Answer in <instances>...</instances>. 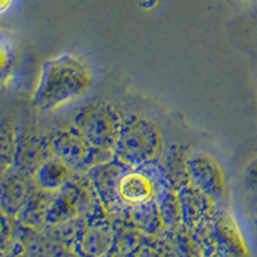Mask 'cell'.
Wrapping results in <instances>:
<instances>
[{"label":"cell","instance_id":"obj_1","mask_svg":"<svg viewBox=\"0 0 257 257\" xmlns=\"http://www.w3.org/2000/svg\"><path fill=\"white\" fill-rule=\"evenodd\" d=\"M93 84L90 64L77 54L62 53L41 66L32 103L40 111H57L88 95Z\"/></svg>","mask_w":257,"mask_h":257},{"label":"cell","instance_id":"obj_2","mask_svg":"<svg viewBox=\"0 0 257 257\" xmlns=\"http://www.w3.org/2000/svg\"><path fill=\"white\" fill-rule=\"evenodd\" d=\"M125 120L114 105L94 102L85 105L73 117V128L95 151H112L122 132Z\"/></svg>","mask_w":257,"mask_h":257},{"label":"cell","instance_id":"obj_3","mask_svg":"<svg viewBox=\"0 0 257 257\" xmlns=\"http://www.w3.org/2000/svg\"><path fill=\"white\" fill-rule=\"evenodd\" d=\"M161 144L162 133L157 123L135 114L123 122L113 153L121 164L138 167L155 158Z\"/></svg>","mask_w":257,"mask_h":257},{"label":"cell","instance_id":"obj_4","mask_svg":"<svg viewBox=\"0 0 257 257\" xmlns=\"http://www.w3.org/2000/svg\"><path fill=\"white\" fill-rule=\"evenodd\" d=\"M188 171L193 183L203 194L221 198L225 193L224 171L215 158L205 153H197L188 161Z\"/></svg>","mask_w":257,"mask_h":257},{"label":"cell","instance_id":"obj_5","mask_svg":"<svg viewBox=\"0 0 257 257\" xmlns=\"http://www.w3.org/2000/svg\"><path fill=\"white\" fill-rule=\"evenodd\" d=\"M52 149L57 158L64 161L67 165L76 166L89 162L95 151L75 128L57 135L52 143Z\"/></svg>","mask_w":257,"mask_h":257},{"label":"cell","instance_id":"obj_6","mask_svg":"<svg viewBox=\"0 0 257 257\" xmlns=\"http://www.w3.org/2000/svg\"><path fill=\"white\" fill-rule=\"evenodd\" d=\"M121 198L128 203H143L151 198L153 193L152 183L146 175L130 173L121 179L118 184Z\"/></svg>","mask_w":257,"mask_h":257},{"label":"cell","instance_id":"obj_7","mask_svg":"<svg viewBox=\"0 0 257 257\" xmlns=\"http://www.w3.org/2000/svg\"><path fill=\"white\" fill-rule=\"evenodd\" d=\"M68 178V166L62 160H50L40 166L36 173L38 183L43 189L56 190Z\"/></svg>","mask_w":257,"mask_h":257},{"label":"cell","instance_id":"obj_8","mask_svg":"<svg viewBox=\"0 0 257 257\" xmlns=\"http://www.w3.org/2000/svg\"><path fill=\"white\" fill-rule=\"evenodd\" d=\"M243 190L252 206L257 208V157L249 161L242 178Z\"/></svg>","mask_w":257,"mask_h":257},{"label":"cell","instance_id":"obj_9","mask_svg":"<svg viewBox=\"0 0 257 257\" xmlns=\"http://www.w3.org/2000/svg\"><path fill=\"white\" fill-rule=\"evenodd\" d=\"M15 61V48H13L12 41H7L3 36L2 41V70L6 73L7 67L11 66V63Z\"/></svg>","mask_w":257,"mask_h":257},{"label":"cell","instance_id":"obj_10","mask_svg":"<svg viewBox=\"0 0 257 257\" xmlns=\"http://www.w3.org/2000/svg\"><path fill=\"white\" fill-rule=\"evenodd\" d=\"M20 4V0H0V13L2 16L11 15Z\"/></svg>","mask_w":257,"mask_h":257},{"label":"cell","instance_id":"obj_11","mask_svg":"<svg viewBox=\"0 0 257 257\" xmlns=\"http://www.w3.org/2000/svg\"><path fill=\"white\" fill-rule=\"evenodd\" d=\"M239 2H244V3H252V2H257V0H239Z\"/></svg>","mask_w":257,"mask_h":257}]
</instances>
